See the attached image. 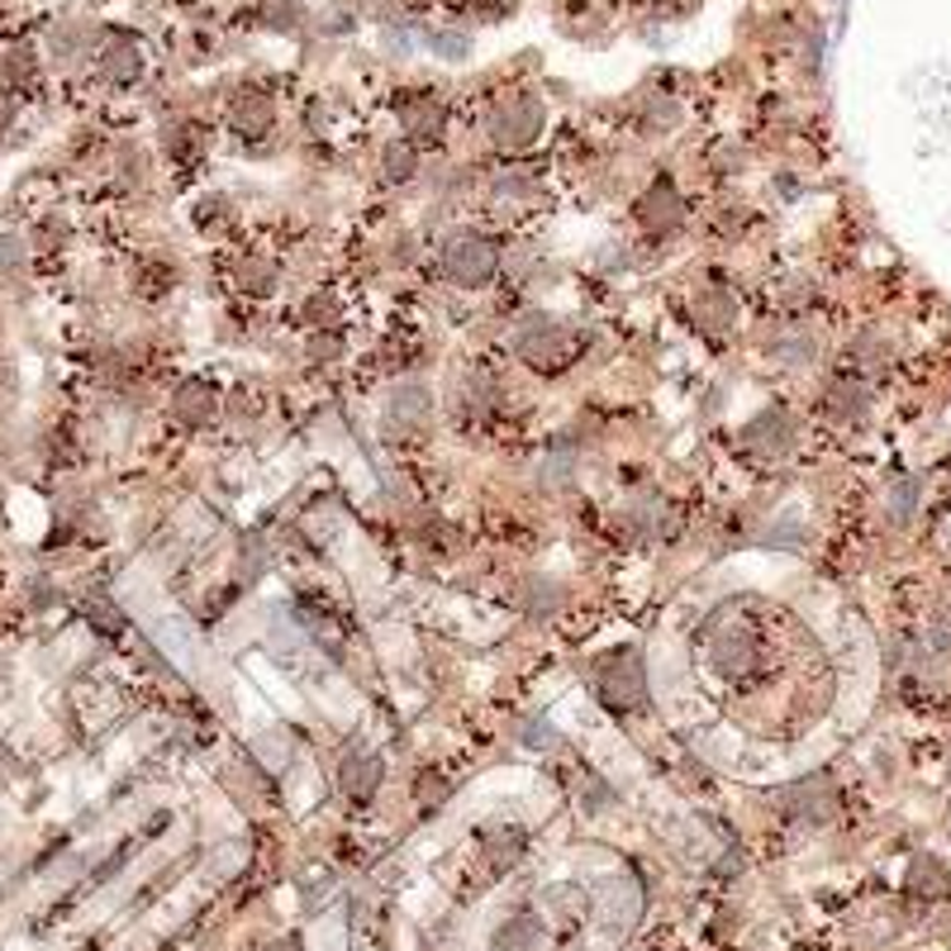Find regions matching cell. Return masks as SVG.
Masks as SVG:
<instances>
[{
	"mask_svg": "<svg viewBox=\"0 0 951 951\" xmlns=\"http://www.w3.org/2000/svg\"><path fill=\"white\" fill-rule=\"evenodd\" d=\"M0 681H5V657H0Z\"/></svg>",
	"mask_w": 951,
	"mask_h": 951,
	"instance_id": "cell-49",
	"label": "cell"
},
{
	"mask_svg": "<svg viewBox=\"0 0 951 951\" xmlns=\"http://www.w3.org/2000/svg\"><path fill=\"white\" fill-rule=\"evenodd\" d=\"M24 267V243L14 234H0V271H20Z\"/></svg>",
	"mask_w": 951,
	"mask_h": 951,
	"instance_id": "cell-38",
	"label": "cell"
},
{
	"mask_svg": "<svg viewBox=\"0 0 951 951\" xmlns=\"http://www.w3.org/2000/svg\"><path fill=\"white\" fill-rule=\"evenodd\" d=\"M604 804H614V795L604 785H585V809L595 814V809H604Z\"/></svg>",
	"mask_w": 951,
	"mask_h": 951,
	"instance_id": "cell-44",
	"label": "cell"
},
{
	"mask_svg": "<svg viewBox=\"0 0 951 951\" xmlns=\"http://www.w3.org/2000/svg\"><path fill=\"white\" fill-rule=\"evenodd\" d=\"M220 414V395H214V385L210 381H200V377H186L177 391H171V419H177L181 428H210V419Z\"/></svg>",
	"mask_w": 951,
	"mask_h": 951,
	"instance_id": "cell-12",
	"label": "cell"
},
{
	"mask_svg": "<svg viewBox=\"0 0 951 951\" xmlns=\"http://www.w3.org/2000/svg\"><path fill=\"white\" fill-rule=\"evenodd\" d=\"M228 120H234L238 138H262L277 124V110H271V100L262 91H238L234 105H228Z\"/></svg>",
	"mask_w": 951,
	"mask_h": 951,
	"instance_id": "cell-17",
	"label": "cell"
},
{
	"mask_svg": "<svg viewBox=\"0 0 951 951\" xmlns=\"http://www.w3.org/2000/svg\"><path fill=\"white\" fill-rule=\"evenodd\" d=\"M518 738H528V747H552L557 732L547 724H538V718H524V724H518Z\"/></svg>",
	"mask_w": 951,
	"mask_h": 951,
	"instance_id": "cell-40",
	"label": "cell"
},
{
	"mask_svg": "<svg viewBox=\"0 0 951 951\" xmlns=\"http://www.w3.org/2000/svg\"><path fill=\"white\" fill-rule=\"evenodd\" d=\"M824 414H828V419H842V424L866 419V414H871V391H866V381H857V377H832V381L824 385Z\"/></svg>",
	"mask_w": 951,
	"mask_h": 951,
	"instance_id": "cell-15",
	"label": "cell"
},
{
	"mask_svg": "<svg viewBox=\"0 0 951 951\" xmlns=\"http://www.w3.org/2000/svg\"><path fill=\"white\" fill-rule=\"evenodd\" d=\"M86 618H91V624H96L100 633H110V638H120V633L128 628L124 609L105 595V590H91V595H86Z\"/></svg>",
	"mask_w": 951,
	"mask_h": 951,
	"instance_id": "cell-26",
	"label": "cell"
},
{
	"mask_svg": "<svg viewBox=\"0 0 951 951\" xmlns=\"http://www.w3.org/2000/svg\"><path fill=\"white\" fill-rule=\"evenodd\" d=\"M138 281H143V295H157V291H167V286L177 281V271H171V267H153V271H138Z\"/></svg>",
	"mask_w": 951,
	"mask_h": 951,
	"instance_id": "cell-42",
	"label": "cell"
},
{
	"mask_svg": "<svg viewBox=\"0 0 951 951\" xmlns=\"http://www.w3.org/2000/svg\"><path fill=\"white\" fill-rule=\"evenodd\" d=\"M542 120H547V110H542L538 96H510L495 114H490V143H495L500 153H524L538 143Z\"/></svg>",
	"mask_w": 951,
	"mask_h": 951,
	"instance_id": "cell-4",
	"label": "cell"
},
{
	"mask_svg": "<svg viewBox=\"0 0 951 951\" xmlns=\"http://www.w3.org/2000/svg\"><path fill=\"white\" fill-rule=\"evenodd\" d=\"M443 124H448V114H443V100L438 96H410L400 100V128H405V143H438L443 138Z\"/></svg>",
	"mask_w": 951,
	"mask_h": 951,
	"instance_id": "cell-14",
	"label": "cell"
},
{
	"mask_svg": "<svg viewBox=\"0 0 951 951\" xmlns=\"http://www.w3.org/2000/svg\"><path fill=\"white\" fill-rule=\"evenodd\" d=\"M310 362H320V367H328V362H338V353H343V343H338V334H314L310 338Z\"/></svg>",
	"mask_w": 951,
	"mask_h": 951,
	"instance_id": "cell-36",
	"label": "cell"
},
{
	"mask_svg": "<svg viewBox=\"0 0 951 951\" xmlns=\"http://www.w3.org/2000/svg\"><path fill=\"white\" fill-rule=\"evenodd\" d=\"M210 220H224V200L214 195V200H200V224H210Z\"/></svg>",
	"mask_w": 951,
	"mask_h": 951,
	"instance_id": "cell-45",
	"label": "cell"
},
{
	"mask_svg": "<svg viewBox=\"0 0 951 951\" xmlns=\"http://www.w3.org/2000/svg\"><path fill=\"white\" fill-rule=\"evenodd\" d=\"M761 542H767V547H799L804 542V528H781V524H775V528L761 533Z\"/></svg>",
	"mask_w": 951,
	"mask_h": 951,
	"instance_id": "cell-43",
	"label": "cell"
},
{
	"mask_svg": "<svg viewBox=\"0 0 951 951\" xmlns=\"http://www.w3.org/2000/svg\"><path fill=\"white\" fill-rule=\"evenodd\" d=\"M10 124H14V96L0 91V128H10Z\"/></svg>",
	"mask_w": 951,
	"mask_h": 951,
	"instance_id": "cell-46",
	"label": "cell"
},
{
	"mask_svg": "<svg viewBox=\"0 0 951 951\" xmlns=\"http://www.w3.org/2000/svg\"><path fill=\"white\" fill-rule=\"evenodd\" d=\"M267 561H271V557H267V547H262V538H257V533L238 542V571L248 575V581H257V575L267 571Z\"/></svg>",
	"mask_w": 951,
	"mask_h": 951,
	"instance_id": "cell-30",
	"label": "cell"
},
{
	"mask_svg": "<svg viewBox=\"0 0 951 951\" xmlns=\"http://www.w3.org/2000/svg\"><path fill=\"white\" fill-rule=\"evenodd\" d=\"M262 951H305V942H300V938H277V942H267Z\"/></svg>",
	"mask_w": 951,
	"mask_h": 951,
	"instance_id": "cell-47",
	"label": "cell"
},
{
	"mask_svg": "<svg viewBox=\"0 0 951 951\" xmlns=\"http://www.w3.org/2000/svg\"><path fill=\"white\" fill-rule=\"evenodd\" d=\"M947 504H951V490H947Z\"/></svg>",
	"mask_w": 951,
	"mask_h": 951,
	"instance_id": "cell-50",
	"label": "cell"
},
{
	"mask_svg": "<svg viewBox=\"0 0 951 951\" xmlns=\"http://www.w3.org/2000/svg\"><path fill=\"white\" fill-rule=\"evenodd\" d=\"M595 695L609 714H642L647 709V667L638 647H614L595 667Z\"/></svg>",
	"mask_w": 951,
	"mask_h": 951,
	"instance_id": "cell-2",
	"label": "cell"
},
{
	"mask_svg": "<svg viewBox=\"0 0 951 951\" xmlns=\"http://www.w3.org/2000/svg\"><path fill=\"white\" fill-rule=\"evenodd\" d=\"M467 5H500V0H467Z\"/></svg>",
	"mask_w": 951,
	"mask_h": 951,
	"instance_id": "cell-48",
	"label": "cell"
},
{
	"mask_svg": "<svg viewBox=\"0 0 951 951\" xmlns=\"http://www.w3.org/2000/svg\"><path fill=\"white\" fill-rule=\"evenodd\" d=\"M538 475H542V485H571V475H575V452L571 448H552L542 457V467H538Z\"/></svg>",
	"mask_w": 951,
	"mask_h": 951,
	"instance_id": "cell-29",
	"label": "cell"
},
{
	"mask_svg": "<svg viewBox=\"0 0 951 951\" xmlns=\"http://www.w3.org/2000/svg\"><path fill=\"white\" fill-rule=\"evenodd\" d=\"M385 781V761L377 752H367V747H357V752L343 757L338 767V790L348 804H371L377 799V790Z\"/></svg>",
	"mask_w": 951,
	"mask_h": 951,
	"instance_id": "cell-11",
	"label": "cell"
},
{
	"mask_svg": "<svg viewBox=\"0 0 951 951\" xmlns=\"http://www.w3.org/2000/svg\"><path fill=\"white\" fill-rule=\"evenodd\" d=\"M24 604L29 609H48V604H57V585L48 581V575H34L29 590H24Z\"/></svg>",
	"mask_w": 951,
	"mask_h": 951,
	"instance_id": "cell-37",
	"label": "cell"
},
{
	"mask_svg": "<svg viewBox=\"0 0 951 951\" xmlns=\"http://www.w3.org/2000/svg\"><path fill=\"white\" fill-rule=\"evenodd\" d=\"M0 67H5V77L20 86V81H34V71H38V63H34V48H10L5 57H0Z\"/></svg>",
	"mask_w": 951,
	"mask_h": 951,
	"instance_id": "cell-33",
	"label": "cell"
},
{
	"mask_svg": "<svg viewBox=\"0 0 951 951\" xmlns=\"http://www.w3.org/2000/svg\"><path fill=\"white\" fill-rule=\"evenodd\" d=\"M775 809H781L790 824L824 828V824H832V814H838V790H832L824 775H804V781L785 785L781 795H775Z\"/></svg>",
	"mask_w": 951,
	"mask_h": 951,
	"instance_id": "cell-7",
	"label": "cell"
},
{
	"mask_svg": "<svg viewBox=\"0 0 951 951\" xmlns=\"http://www.w3.org/2000/svg\"><path fill=\"white\" fill-rule=\"evenodd\" d=\"M624 524H628V533L633 538H647V542H661V538H671L675 533V514H671V504L657 495V490H647V495H638L624 510Z\"/></svg>",
	"mask_w": 951,
	"mask_h": 951,
	"instance_id": "cell-13",
	"label": "cell"
},
{
	"mask_svg": "<svg viewBox=\"0 0 951 951\" xmlns=\"http://www.w3.org/2000/svg\"><path fill=\"white\" fill-rule=\"evenodd\" d=\"M514 604H518V609H524L528 618H552L561 604H567V585L552 581V575H528V581H518Z\"/></svg>",
	"mask_w": 951,
	"mask_h": 951,
	"instance_id": "cell-19",
	"label": "cell"
},
{
	"mask_svg": "<svg viewBox=\"0 0 951 951\" xmlns=\"http://www.w3.org/2000/svg\"><path fill=\"white\" fill-rule=\"evenodd\" d=\"M818 357V343L814 338H785V343H775V362H785V367H804V362H814Z\"/></svg>",
	"mask_w": 951,
	"mask_h": 951,
	"instance_id": "cell-32",
	"label": "cell"
},
{
	"mask_svg": "<svg viewBox=\"0 0 951 951\" xmlns=\"http://www.w3.org/2000/svg\"><path fill=\"white\" fill-rule=\"evenodd\" d=\"M428 43H434V53H438V57H452V63H457V57H467V48H471V43H467L462 34H434Z\"/></svg>",
	"mask_w": 951,
	"mask_h": 951,
	"instance_id": "cell-41",
	"label": "cell"
},
{
	"mask_svg": "<svg viewBox=\"0 0 951 951\" xmlns=\"http://www.w3.org/2000/svg\"><path fill=\"white\" fill-rule=\"evenodd\" d=\"M928 652L932 657H951V614L938 609L932 614V628H928Z\"/></svg>",
	"mask_w": 951,
	"mask_h": 951,
	"instance_id": "cell-35",
	"label": "cell"
},
{
	"mask_svg": "<svg viewBox=\"0 0 951 951\" xmlns=\"http://www.w3.org/2000/svg\"><path fill=\"white\" fill-rule=\"evenodd\" d=\"M542 947H547V924L533 909H518L495 928V951H542Z\"/></svg>",
	"mask_w": 951,
	"mask_h": 951,
	"instance_id": "cell-18",
	"label": "cell"
},
{
	"mask_svg": "<svg viewBox=\"0 0 951 951\" xmlns=\"http://www.w3.org/2000/svg\"><path fill=\"white\" fill-rule=\"evenodd\" d=\"M642 124H647V128H671V124H681V105H675V100H667V96H647Z\"/></svg>",
	"mask_w": 951,
	"mask_h": 951,
	"instance_id": "cell-31",
	"label": "cell"
},
{
	"mask_svg": "<svg viewBox=\"0 0 951 951\" xmlns=\"http://www.w3.org/2000/svg\"><path fill=\"white\" fill-rule=\"evenodd\" d=\"M633 220H638L647 234H657V238H667V234H675V228L685 224V200H681V191H675V181L671 177H657L647 191L638 195V205H633Z\"/></svg>",
	"mask_w": 951,
	"mask_h": 951,
	"instance_id": "cell-10",
	"label": "cell"
},
{
	"mask_svg": "<svg viewBox=\"0 0 951 951\" xmlns=\"http://www.w3.org/2000/svg\"><path fill=\"white\" fill-rule=\"evenodd\" d=\"M510 348L524 357L528 367H538V371H561L567 362H575V353H581V338L571 334L567 320L533 310V314H524V320L514 324Z\"/></svg>",
	"mask_w": 951,
	"mask_h": 951,
	"instance_id": "cell-1",
	"label": "cell"
},
{
	"mask_svg": "<svg viewBox=\"0 0 951 951\" xmlns=\"http://www.w3.org/2000/svg\"><path fill=\"white\" fill-rule=\"evenodd\" d=\"M542 904H547V909H552L557 918H581V914H590V895H581L575 885H557V890H547Z\"/></svg>",
	"mask_w": 951,
	"mask_h": 951,
	"instance_id": "cell-28",
	"label": "cell"
},
{
	"mask_svg": "<svg viewBox=\"0 0 951 951\" xmlns=\"http://www.w3.org/2000/svg\"><path fill=\"white\" fill-rule=\"evenodd\" d=\"M381 171H385V181H414V171H419V148L414 143H405V138H395V143H385L381 148Z\"/></svg>",
	"mask_w": 951,
	"mask_h": 951,
	"instance_id": "cell-25",
	"label": "cell"
},
{
	"mask_svg": "<svg viewBox=\"0 0 951 951\" xmlns=\"http://www.w3.org/2000/svg\"><path fill=\"white\" fill-rule=\"evenodd\" d=\"M918 504H924V481H918V475H904V481H895L885 495V518L890 524H909L918 514Z\"/></svg>",
	"mask_w": 951,
	"mask_h": 951,
	"instance_id": "cell-22",
	"label": "cell"
},
{
	"mask_svg": "<svg viewBox=\"0 0 951 951\" xmlns=\"http://www.w3.org/2000/svg\"><path fill=\"white\" fill-rule=\"evenodd\" d=\"M428 419H434V391L424 381H400L385 400V434L414 438L428 428Z\"/></svg>",
	"mask_w": 951,
	"mask_h": 951,
	"instance_id": "cell-8",
	"label": "cell"
},
{
	"mask_svg": "<svg viewBox=\"0 0 951 951\" xmlns=\"http://www.w3.org/2000/svg\"><path fill=\"white\" fill-rule=\"evenodd\" d=\"M909 895H924V899H942L947 890H951V871L942 866L938 857H914V866H909Z\"/></svg>",
	"mask_w": 951,
	"mask_h": 951,
	"instance_id": "cell-21",
	"label": "cell"
},
{
	"mask_svg": "<svg viewBox=\"0 0 951 951\" xmlns=\"http://www.w3.org/2000/svg\"><path fill=\"white\" fill-rule=\"evenodd\" d=\"M443 277L457 286H490L500 277V248L481 234H457L448 248H443Z\"/></svg>",
	"mask_w": 951,
	"mask_h": 951,
	"instance_id": "cell-5",
	"label": "cell"
},
{
	"mask_svg": "<svg viewBox=\"0 0 951 951\" xmlns=\"http://www.w3.org/2000/svg\"><path fill=\"white\" fill-rule=\"evenodd\" d=\"M528 195H533L528 177H500L495 181V200H514V205H518V200H528Z\"/></svg>",
	"mask_w": 951,
	"mask_h": 951,
	"instance_id": "cell-39",
	"label": "cell"
},
{
	"mask_svg": "<svg viewBox=\"0 0 951 951\" xmlns=\"http://www.w3.org/2000/svg\"><path fill=\"white\" fill-rule=\"evenodd\" d=\"M238 286L248 295H271L281 286V267L271 262V257H243V267H238Z\"/></svg>",
	"mask_w": 951,
	"mask_h": 951,
	"instance_id": "cell-24",
	"label": "cell"
},
{
	"mask_svg": "<svg viewBox=\"0 0 951 951\" xmlns=\"http://www.w3.org/2000/svg\"><path fill=\"white\" fill-rule=\"evenodd\" d=\"M795 438H799V424H795V414L781 410V405H767L742 424V448L757 452V457H785L795 448Z\"/></svg>",
	"mask_w": 951,
	"mask_h": 951,
	"instance_id": "cell-9",
	"label": "cell"
},
{
	"mask_svg": "<svg viewBox=\"0 0 951 951\" xmlns=\"http://www.w3.org/2000/svg\"><path fill=\"white\" fill-rule=\"evenodd\" d=\"M695 320H700V328H709V334H728V328L738 324V300H732L724 286H704L695 295Z\"/></svg>",
	"mask_w": 951,
	"mask_h": 951,
	"instance_id": "cell-20",
	"label": "cell"
},
{
	"mask_svg": "<svg viewBox=\"0 0 951 951\" xmlns=\"http://www.w3.org/2000/svg\"><path fill=\"white\" fill-rule=\"evenodd\" d=\"M485 857H490V871L518 866V857H524V832L518 828H490L485 832Z\"/></svg>",
	"mask_w": 951,
	"mask_h": 951,
	"instance_id": "cell-23",
	"label": "cell"
},
{
	"mask_svg": "<svg viewBox=\"0 0 951 951\" xmlns=\"http://www.w3.org/2000/svg\"><path fill=\"white\" fill-rule=\"evenodd\" d=\"M757 657H761L757 628L738 609H718L709 618V667L718 675H728V681H738V675L757 667Z\"/></svg>",
	"mask_w": 951,
	"mask_h": 951,
	"instance_id": "cell-3",
	"label": "cell"
},
{
	"mask_svg": "<svg viewBox=\"0 0 951 951\" xmlns=\"http://www.w3.org/2000/svg\"><path fill=\"white\" fill-rule=\"evenodd\" d=\"M96 67H100V77L105 81L128 86V81L143 77V48L128 34H110L105 48H100V57H96Z\"/></svg>",
	"mask_w": 951,
	"mask_h": 951,
	"instance_id": "cell-16",
	"label": "cell"
},
{
	"mask_svg": "<svg viewBox=\"0 0 951 951\" xmlns=\"http://www.w3.org/2000/svg\"><path fill=\"white\" fill-rule=\"evenodd\" d=\"M590 914H595L609 932H628L642 918V885L633 881L628 871L604 875V881L590 890Z\"/></svg>",
	"mask_w": 951,
	"mask_h": 951,
	"instance_id": "cell-6",
	"label": "cell"
},
{
	"mask_svg": "<svg viewBox=\"0 0 951 951\" xmlns=\"http://www.w3.org/2000/svg\"><path fill=\"white\" fill-rule=\"evenodd\" d=\"M205 128L200 124H171L167 128V153L177 157V163H200V153H205Z\"/></svg>",
	"mask_w": 951,
	"mask_h": 951,
	"instance_id": "cell-27",
	"label": "cell"
},
{
	"mask_svg": "<svg viewBox=\"0 0 951 951\" xmlns=\"http://www.w3.org/2000/svg\"><path fill=\"white\" fill-rule=\"evenodd\" d=\"M300 20H305V10H300L295 0H271V5H267V24L281 29V34H295Z\"/></svg>",
	"mask_w": 951,
	"mask_h": 951,
	"instance_id": "cell-34",
	"label": "cell"
}]
</instances>
